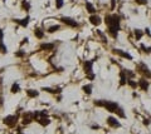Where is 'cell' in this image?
Masks as SVG:
<instances>
[{
    "instance_id": "obj_1",
    "label": "cell",
    "mask_w": 151,
    "mask_h": 134,
    "mask_svg": "<svg viewBox=\"0 0 151 134\" xmlns=\"http://www.w3.org/2000/svg\"><path fill=\"white\" fill-rule=\"evenodd\" d=\"M93 103H94V105H97V107L106 108V110L111 111V113H116L120 118H126V114H125L123 109L121 108L117 103H115V102H110V100H94Z\"/></svg>"
},
{
    "instance_id": "obj_2",
    "label": "cell",
    "mask_w": 151,
    "mask_h": 134,
    "mask_svg": "<svg viewBox=\"0 0 151 134\" xmlns=\"http://www.w3.org/2000/svg\"><path fill=\"white\" fill-rule=\"evenodd\" d=\"M106 24L108 26V33L113 36V38H117V34L121 30V19L116 14H111V15L106 16Z\"/></svg>"
},
{
    "instance_id": "obj_3",
    "label": "cell",
    "mask_w": 151,
    "mask_h": 134,
    "mask_svg": "<svg viewBox=\"0 0 151 134\" xmlns=\"http://www.w3.org/2000/svg\"><path fill=\"white\" fill-rule=\"evenodd\" d=\"M4 124H6L8 126H14L18 122V115H8L3 119Z\"/></svg>"
},
{
    "instance_id": "obj_4",
    "label": "cell",
    "mask_w": 151,
    "mask_h": 134,
    "mask_svg": "<svg viewBox=\"0 0 151 134\" xmlns=\"http://www.w3.org/2000/svg\"><path fill=\"white\" fill-rule=\"evenodd\" d=\"M60 21H62L63 24H66V25H68V26H71V28H77V26L79 25L74 19L68 18V16H62V18H60Z\"/></svg>"
},
{
    "instance_id": "obj_5",
    "label": "cell",
    "mask_w": 151,
    "mask_h": 134,
    "mask_svg": "<svg viewBox=\"0 0 151 134\" xmlns=\"http://www.w3.org/2000/svg\"><path fill=\"white\" fill-rule=\"evenodd\" d=\"M112 51H113V54L120 55L121 58H125V59H128V60H132V55L128 54L127 51H123V50H121V49H113Z\"/></svg>"
},
{
    "instance_id": "obj_6",
    "label": "cell",
    "mask_w": 151,
    "mask_h": 134,
    "mask_svg": "<svg viewBox=\"0 0 151 134\" xmlns=\"http://www.w3.org/2000/svg\"><path fill=\"white\" fill-rule=\"evenodd\" d=\"M94 60H96V59H93V60H86L85 63H83V69H85V73L86 74L92 73V68H93Z\"/></svg>"
},
{
    "instance_id": "obj_7",
    "label": "cell",
    "mask_w": 151,
    "mask_h": 134,
    "mask_svg": "<svg viewBox=\"0 0 151 134\" xmlns=\"http://www.w3.org/2000/svg\"><path fill=\"white\" fill-rule=\"evenodd\" d=\"M89 21H91V24L94 25V26H98V25L102 24V19L98 16L97 14H92V15L89 16Z\"/></svg>"
},
{
    "instance_id": "obj_8",
    "label": "cell",
    "mask_w": 151,
    "mask_h": 134,
    "mask_svg": "<svg viewBox=\"0 0 151 134\" xmlns=\"http://www.w3.org/2000/svg\"><path fill=\"white\" fill-rule=\"evenodd\" d=\"M137 70H140V73H142L143 75L147 77V79H150V70H149V68L146 66V64L140 63V64L137 65Z\"/></svg>"
},
{
    "instance_id": "obj_9",
    "label": "cell",
    "mask_w": 151,
    "mask_h": 134,
    "mask_svg": "<svg viewBox=\"0 0 151 134\" xmlns=\"http://www.w3.org/2000/svg\"><path fill=\"white\" fill-rule=\"evenodd\" d=\"M23 124L24 125H29L30 123L33 122V113H29V111H27V113L23 114Z\"/></svg>"
},
{
    "instance_id": "obj_10",
    "label": "cell",
    "mask_w": 151,
    "mask_h": 134,
    "mask_svg": "<svg viewBox=\"0 0 151 134\" xmlns=\"http://www.w3.org/2000/svg\"><path fill=\"white\" fill-rule=\"evenodd\" d=\"M107 124L110 126H112V128H120V126H121V123L117 120L115 117H108L107 118Z\"/></svg>"
},
{
    "instance_id": "obj_11",
    "label": "cell",
    "mask_w": 151,
    "mask_h": 134,
    "mask_svg": "<svg viewBox=\"0 0 151 134\" xmlns=\"http://www.w3.org/2000/svg\"><path fill=\"white\" fill-rule=\"evenodd\" d=\"M137 87H140V88H141V90H143V92H146V90H149V87H150V83H149V80H146V79H143V78H141V79L139 80V83H137Z\"/></svg>"
},
{
    "instance_id": "obj_12",
    "label": "cell",
    "mask_w": 151,
    "mask_h": 134,
    "mask_svg": "<svg viewBox=\"0 0 151 134\" xmlns=\"http://www.w3.org/2000/svg\"><path fill=\"white\" fill-rule=\"evenodd\" d=\"M15 23H18L20 26H23V28H25V26H28V24H29V21H30V16L28 15V16H25L24 19H15L14 20Z\"/></svg>"
},
{
    "instance_id": "obj_13",
    "label": "cell",
    "mask_w": 151,
    "mask_h": 134,
    "mask_svg": "<svg viewBox=\"0 0 151 134\" xmlns=\"http://www.w3.org/2000/svg\"><path fill=\"white\" fill-rule=\"evenodd\" d=\"M38 123H39L42 126H47L50 124V119L48 118V115H45V117H40V118H38Z\"/></svg>"
},
{
    "instance_id": "obj_14",
    "label": "cell",
    "mask_w": 151,
    "mask_h": 134,
    "mask_svg": "<svg viewBox=\"0 0 151 134\" xmlns=\"http://www.w3.org/2000/svg\"><path fill=\"white\" fill-rule=\"evenodd\" d=\"M42 90L47 92V93H50V94H57V93H60V92H62V89H60V88L52 89V88H48V87H44V88H42Z\"/></svg>"
},
{
    "instance_id": "obj_15",
    "label": "cell",
    "mask_w": 151,
    "mask_h": 134,
    "mask_svg": "<svg viewBox=\"0 0 151 134\" xmlns=\"http://www.w3.org/2000/svg\"><path fill=\"white\" fill-rule=\"evenodd\" d=\"M40 49L42 50H53L54 49V44L53 43H43L40 45Z\"/></svg>"
},
{
    "instance_id": "obj_16",
    "label": "cell",
    "mask_w": 151,
    "mask_h": 134,
    "mask_svg": "<svg viewBox=\"0 0 151 134\" xmlns=\"http://www.w3.org/2000/svg\"><path fill=\"white\" fill-rule=\"evenodd\" d=\"M27 95L29 96V98H37V96L39 95V92L34 90V89H28V90H27Z\"/></svg>"
},
{
    "instance_id": "obj_17",
    "label": "cell",
    "mask_w": 151,
    "mask_h": 134,
    "mask_svg": "<svg viewBox=\"0 0 151 134\" xmlns=\"http://www.w3.org/2000/svg\"><path fill=\"white\" fill-rule=\"evenodd\" d=\"M120 85L122 87V85H126V81H127V78H126V75H125V71L123 70H121L120 71Z\"/></svg>"
},
{
    "instance_id": "obj_18",
    "label": "cell",
    "mask_w": 151,
    "mask_h": 134,
    "mask_svg": "<svg viewBox=\"0 0 151 134\" xmlns=\"http://www.w3.org/2000/svg\"><path fill=\"white\" fill-rule=\"evenodd\" d=\"M82 90L85 92L87 95H91L92 94V84H87V85H83L82 87Z\"/></svg>"
},
{
    "instance_id": "obj_19",
    "label": "cell",
    "mask_w": 151,
    "mask_h": 134,
    "mask_svg": "<svg viewBox=\"0 0 151 134\" xmlns=\"http://www.w3.org/2000/svg\"><path fill=\"white\" fill-rule=\"evenodd\" d=\"M34 35H35V38H38V39H43V36H44V32L42 30V29L37 28L35 30H34Z\"/></svg>"
},
{
    "instance_id": "obj_20",
    "label": "cell",
    "mask_w": 151,
    "mask_h": 134,
    "mask_svg": "<svg viewBox=\"0 0 151 134\" xmlns=\"http://www.w3.org/2000/svg\"><path fill=\"white\" fill-rule=\"evenodd\" d=\"M86 9H87V11L89 13V14H94L96 13V9H94V6L91 4L89 1H87L86 3Z\"/></svg>"
},
{
    "instance_id": "obj_21",
    "label": "cell",
    "mask_w": 151,
    "mask_h": 134,
    "mask_svg": "<svg viewBox=\"0 0 151 134\" xmlns=\"http://www.w3.org/2000/svg\"><path fill=\"white\" fill-rule=\"evenodd\" d=\"M10 92H11L13 94H15V93H19V92H20V85H19L18 83H14V84L11 85Z\"/></svg>"
},
{
    "instance_id": "obj_22",
    "label": "cell",
    "mask_w": 151,
    "mask_h": 134,
    "mask_svg": "<svg viewBox=\"0 0 151 134\" xmlns=\"http://www.w3.org/2000/svg\"><path fill=\"white\" fill-rule=\"evenodd\" d=\"M135 38H136V40H140L141 38H142V35H143V33H142V30H140V29H135Z\"/></svg>"
},
{
    "instance_id": "obj_23",
    "label": "cell",
    "mask_w": 151,
    "mask_h": 134,
    "mask_svg": "<svg viewBox=\"0 0 151 134\" xmlns=\"http://www.w3.org/2000/svg\"><path fill=\"white\" fill-rule=\"evenodd\" d=\"M0 53L1 54H6L8 53V48H6V45L3 43V40H0Z\"/></svg>"
},
{
    "instance_id": "obj_24",
    "label": "cell",
    "mask_w": 151,
    "mask_h": 134,
    "mask_svg": "<svg viewBox=\"0 0 151 134\" xmlns=\"http://www.w3.org/2000/svg\"><path fill=\"white\" fill-rule=\"evenodd\" d=\"M60 29V25H53V26H49L48 28V33H56Z\"/></svg>"
},
{
    "instance_id": "obj_25",
    "label": "cell",
    "mask_w": 151,
    "mask_h": 134,
    "mask_svg": "<svg viewBox=\"0 0 151 134\" xmlns=\"http://www.w3.org/2000/svg\"><path fill=\"white\" fill-rule=\"evenodd\" d=\"M123 71H125V75H126V78H127V79H132V78L135 77V73H132L131 70H128V69H125Z\"/></svg>"
},
{
    "instance_id": "obj_26",
    "label": "cell",
    "mask_w": 151,
    "mask_h": 134,
    "mask_svg": "<svg viewBox=\"0 0 151 134\" xmlns=\"http://www.w3.org/2000/svg\"><path fill=\"white\" fill-rule=\"evenodd\" d=\"M21 5H23V9L27 10V11L30 9V3H29V1H27V0H23V4H21Z\"/></svg>"
},
{
    "instance_id": "obj_27",
    "label": "cell",
    "mask_w": 151,
    "mask_h": 134,
    "mask_svg": "<svg viewBox=\"0 0 151 134\" xmlns=\"http://www.w3.org/2000/svg\"><path fill=\"white\" fill-rule=\"evenodd\" d=\"M126 84H128V85H130L131 88H136V87H137V83H136V81H133L132 79H127V81H126Z\"/></svg>"
},
{
    "instance_id": "obj_28",
    "label": "cell",
    "mask_w": 151,
    "mask_h": 134,
    "mask_svg": "<svg viewBox=\"0 0 151 134\" xmlns=\"http://www.w3.org/2000/svg\"><path fill=\"white\" fill-rule=\"evenodd\" d=\"M63 4H64L63 0H56V6H57V9H60V8L63 6Z\"/></svg>"
},
{
    "instance_id": "obj_29",
    "label": "cell",
    "mask_w": 151,
    "mask_h": 134,
    "mask_svg": "<svg viewBox=\"0 0 151 134\" xmlns=\"http://www.w3.org/2000/svg\"><path fill=\"white\" fill-rule=\"evenodd\" d=\"M15 56H18V58L25 56V51H24V50H20V51H18V53H15Z\"/></svg>"
},
{
    "instance_id": "obj_30",
    "label": "cell",
    "mask_w": 151,
    "mask_h": 134,
    "mask_svg": "<svg viewBox=\"0 0 151 134\" xmlns=\"http://www.w3.org/2000/svg\"><path fill=\"white\" fill-rule=\"evenodd\" d=\"M141 49L143 50V53H146V54H150V47H145V45H143V44H141Z\"/></svg>"
},
{
    "instance_id": "obj_31",
    "label": "cell",
    "mask_w": 151,
    "mask_h": 134,
    "mask_svg": "<svg viewBox=\"0 0 151 134\" xmlns=\"http://www.w3.org/2000/svg\"><path fill=\"white\" fill-rule=\"evenodd\" d=\"M137 4H140V5H145V4H147V0H135Z\"/></svg>"
},
{
    "instance_id": "obj_32",
    "label": "cell",
    "mask_w": 151,
    "mask_h": 134,
    "mask_svg": "<svg viewBox=\"0 0 151 134\" xmlns=\"http://www.w3.org/2000/svg\"><path fill=\"white\" fill-rule=\"evenodd\" d=\"M87 78H88L89 80H93V79L96 78V75H94L93 73H89V74H87Z\"/></svg>"
},
{
    "instance_id": "obj_33",
    "label": "cell",
    "mask_w": 151,
    "mask_h": 134,
    "mask_svg": "<svg viewBox=\"0 0 151 134\" xmlns=\"http://www.w3.org/2000/svg\"><path fill=\"white\" fill-rule=\"evenodd\" d=\"M91 128H92V129H100V125L93 124V125H91Z\"/></svg>"
},
{
    "instance_id": "obj_34",
    "label": "cell",
    "mask_w": 151,
    "mask_h": 134,
    "mask_svg": "<svg viewBox=\"0 0 151 134\" xmlns=\"http://www.w3.org/2000/svg\"><path fill=\"white\" fill-rule=\"evenodd\" d=\"M3 38H4V32L0 29V40H3Z\"/></svg>"
},
{
    "instance_id": "obj_35",
    "label": "cell",
    "mask_w": 151,
    "mask_h": 134,
    "mask_svg": "<svg viewBox=\"0 0 151 134\" xmlns=\"http://www.w3.org/2000/svg\"><path fill=\"white\" fill-rule=\"evenodd\" d=\"M143 124H145V125H149V124H150L149 119H145V120H143Z\"/></svg>"
},
{
    "instance_id": "obj_36",
    "label": "cell",
    "mask_w": 151,
    "mask_h": 134,
    "mask_svg": "<svg viewBox=\"0 0 151 134\" xmlns=\"http://www.w3.org/2000/svg\"><path fill=\"white\" fill-rule=\"evenodd\" d=\"M145 30H146L145 33L147 34V36H150V29H149V28H146V29H145Z\"/></svg>"
},
{
    "instance_id": "obj_37",
    "label": "cell",
    "mask_w": 151,
    "mask_h": 134,
    "mask_svg": "<svg viewBox=\"0 0 151 134\" xmlns=\"http://www.w3.org/2000/svg\"><path fill=\"white\" fill-rule=\"evenodd\" d=\"M24 43H28V38H24V39H23L21 44H24Z\"/></svg>"
},
{
    "instance_id": "obj_38",
    "label": "cell",
    "mask_w": 151,
    "mask_h": 134,
    "mask_svg": "<svg viewBox=\"0 0 151 134\" xmlns=\"http://www.w3.org/2000/svg\"><path fill=\"white\" fill-rule=\"evenodd\" d=\"M111 8H112V9L115 8V0H112V5H111Z\"/></svg>"
},
{
    "instance_id": "obj_39",
    "label": "cell",
    "mask_w": 151,
    "mask_h": 134,
    "mask_svg": "<svg viewBox=\"0 0 151 134\" xmlns=\"http://www.w3.org/2000/svg\"><path fill=\"white\" fill-rule=\"evenodd\" d=\"M19 134H23V133H19Z\"/></svg>"
}]
</instances>
